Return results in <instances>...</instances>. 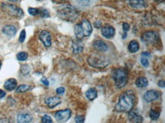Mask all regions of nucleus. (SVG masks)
Segmentation results:
<instances>
[{
	"instance_id": "1",
	"label": "nucleus",
	"mask_w": 165,
	"mask_h": 123,
	"mask_svg": "<svg viewBox=\"0 0 165 123\" xmlns=\"http://www.w3.org/2000/svg\"><path fill=\"white\" fill-rule=\"evenodd\" d=\"M136 101L135 94L131 90H127L120 95L119 101L115 106V110L117 112H129L135 106Z\"/></svg>"
},
{
	"instance_id": "2",
	"label": "nucleus",
	"mask_w": 165,
	"mask_h": 123,
	"mask_svg": "<svg viewBox=\"0 0 165 123\" xmlns=\"http://www.w3.org/2000/svg\"><path fill=\"white\" fill-rule=\"evenodd\" d=\"M57 15L62 20L73 22L79 16V12L76 8L71 5L63 4L59 6L57 9Z\"/></svg>"
},
{
	"instance_id": "3",
	"label": "nucleus",
	"mask_w": 165,
	"mask_h": 123,
	"mask_svg": "<svg viewBox=\"0 0 165 123\" xmlns=\"http://www.w3.org/2000/svg\"><path fill=\"white\" fill-rule=\"evenodd\" d=\"M113 78L115 81L116 87L119 89L123 88L126 85L129 78L128 71L125 68H116L112 72Z\"/></svg>"
},
{
	"instance_id": "4",
	"label": "nucleus",
	"mask_w": 165,
	"mask_h": 123,
	"mask_svg": "<svg viewBox=\"0 0 165 123\" xmlns=\"http://www.w3.org/2000/svg\"><path fill=\"white\" fill-rule=\"evenodd\" d=\"M88 63L93 68H103L110 64V61L103 56L99 54H93L88 58Z\"/></svg>"
},
{
	"instance_id": "5",
	"label": "nucleus",
	"mask_w": 165,
	"mask_h": 123,
	"mask_svg": "<svg viewBox=\"0 0 165 123\" xmlns=\"http://www.w3.org/2000/svg\"><path fill=\"white\" fill-rule=\"evenodd\" d=\"M2 10L7 15L17 17V18H22L24 16V11L21 8L18 7L15 5L2 3Z\"/></svg>"
},
{
	"instance_id": "6",
	"label": "nucleus",
	"mask_w": 165,
	"mask_h": 123,
	"mask_svg": "<svg viewBox=\"0 0 165 123\" xmlns=\"http://www.w3.org/2000/svg\"><path fill=\"white\" fill-rule=\"evenodd\" d=\"M141 39L145 44H156L160 40V34L157 31H146L142 35Z\"/></svg>"
},
{
	"instance_id": "7",
	"label": "nucleus",
	"mask_w": 165,
	"mask_h": 123,
	"mask_svg": "<svg viewBox=\"0 0 165 123\" xmlns=\"http://www.w3.org/2000/svg\"><path fill=\"white\" fill-rule=\"evenodd\" d=\"M72 112L69 109H65V110H60L55 113L54 117L56 120L59 123H64L66 122L69 119L71 118Z\"/></svg>"
},
{
	"instance_id": "8",
	"label": "nucleus",
	"mask_w": 165,
	"mask_h": 123,
	"mask_svg": "<svg viewBox=\"0 0 165 123\" xmlns=\"http://www.w3.org/2000/svg\"><path fill=\"white\" fill-rule=\"evenodd\" d=\"M39 39L44 44V46L49 47L52 44V37L51 33L47 31H42L39 33Z\"/></svg>"
},
{
	"instance_id": "9",
	"label": "nucleus",
	"mask_w": 165,
	"mask_h": 123,
	"mask_svg": "<svg viewBox=\"0 0 165 123\" xmlns=\"http://www.w3.org/2000/svg\"><path fill=\"white\" fill-rule=\"evenodd\" d=\"M61 102H62V100L58 96H53V97H47L45 100L46 105L50 109H53L60 105Z\"/></svg>"
},
{
	"instance_id": "10",
	"label": "nucleus",
	"mask_w": 165,
	"mask_h": 123,
	"mask_svg": "<svg viewBox=\"0 0 165 123\" xmlns=\"http://www.w3.org/2000/svg\"><path fill=\"white\" fill-rule=\"evenodd\" d=\"M81 25L83 33H84V37H88L90 36L93 31L91 22L87 19H83L82 21L81 22Z\"/></svg>"
},
{
	"instance_id": "11",
	"label": "nucleus",
	"mask_w": 165,
	"mask_h": 123,
	"mask_svg": "<svg viewBox=\"0 0 165 123\" xmlns=\"http://www.w3.org/2000/svg\"><path fill=\"white\" fill-rule=\"evenodd\" d=\"M101 34L107 39H110L115 35V28L113 26L106 25L101 28Z\"/></svg>"
},
{
	"instance_id": "12",
	"label": "nucleus",
	"mask_w": 165,
	"mask_h": 123,
	"mask_svg": "<svg viewBox=\"0 0 165 123\" xmlns=\"http://www.w3.org/2000/svg\"><path fill=\"white\" fill-rule=\"evenodd\" d=\"M160 97V93L155 90H150L147 91L144 95V100L147 103H151L152 101H155V100Z\"/></svg>"
},
{
	"instance_id": "13",
	"label": "nucleus",
	"mask_w": 165,
	"mask_h": 123,
	"mask_svg": "<svg viewBox=\"0 0 165 123\" xmlns=\"http://www.w3.org/2000/svg\"><path fill=\"white\" fill-rule=\"evenodd\" d=\"M2 32L8 37H14L17 33V28L12 25H6L2 29Z\"/></svg>"
},
{
	"instance_id": "14",
	"label": "nucleus",
	"mask_w": 165,
	"mask_h": 123,
	"mask_svg": "<svg viewBox=\"0 0 165 123\" xmlns=\"http://www.w3.org/2000/svg\"><path fill=\"white\" fill-rule=\"evenodd\" d=\"M93 46L96 50L100 52H105L108 50V46L101 40H97L94 41V44H93Z\"/></svg>"
},
{
	"instance_id": "15",
	"label": "nucleus",
	"mask_w": 165,
	"mask_h": 123,
	"mask_svg": "<svg viewBox=\"0 0 165 123\" xmlns=\"http://www.w3.org/2000/svg\"><path fill=\"white\" fill-rule=\"evenodd\" d=\"M33 120V117L26 113H21L17 116L18 123H30Z\"/></svg>"
},
{
	"instance_id": "16",
	"label": "nucleus",
	"mask_w": 165,
	"mask_h": 123,
	"mask_svg": "<svg viewBox=\"0 0 165 123\" xmlns=\"http://www.w3.org/2000/svg\"><path fill=\"white\" fill-rule=\"evenodd\" d=\"M128 118H129V120L130 123H142V120H143L142 116L140 115L137 114L133 110H130L129 112Z\"/></svg>"
},
{
	"instance_id": "17",
	"label": "nucleus",
	"mask_w": 165,
	"mask_h": 123,
	"mask_svg": "<svg viewBox=\"0 0 165 123\" xmlns=\"http://www.w3.org/2000/svg\"><path fill=\"white\" fill-rule=\"evenodd\" d=\"M72 47H73V53L78 54L83 51V49H84V44H83V43L81 42V40L77 39L76 40H74L73 42Z\"/></svg>"
},
{
	"instance_id": "18",
	"label": "nucleus",
	"mask_w": 165,
	"mask_h": 123,
	"mask_svg": "<svg viewBox=\"0 0 165 123\" xmlns=\"http://www.w3.org/2000/svg\"><path fill=\"white\" fill-rule=\"evenodd\" d=\"M17 81L15 78H9L7 81L5 82L4 84V88L6 90H9V91H12V90H15L17 87Z\"/></svg>"
},
{
	"instance_id": "19",
	"label": "nucleus",
	"mask_w": 165,
	"mask_h": 123,
	"mask_svg": "<svg viewBox=\"0 0 165 123\" xmlns=\"http://www.w3.org/2000/svg\"><path fill=\"white\" fill-rule=\"evenodd\" d=\"M129 3L134 9H142L146 6V2L144 0H129Z\"/></svg>"
},
{
	"instance_id": "20",
	"label": "nucleus",
	"mask_w": 165,
	"mask_h": 123,
	"mask_svg": "<svg viewBox=\"0 0 165 123\" xmlns=\"http://www.w3.org/2000/svg\"><path fill=\"white\" fill-rule=\"evenodd\" d=\"M136 85L139 88H145L148 85V81L146 78L140 77L136 81Z\"/></svg>"
},
{
	"instance_id": "21",
	"label": "nucleus",
	"mask_w": 165,
	"mask_h": 123,
	"mask_svg": "<svg viewBox=\"0 0 165 123\" xmlns=\"http://www.w3.org/2000/svg\"><path fill=\"white\" fill-rule=\"evenodd\" d=\"M74 31L75 37L78 40H81L82 38H84V33H83L82 28H81V23L77 24L74 28Z\"/></svg>"
},
{
	"instance_id": "22",
	"label": "nucleus",
	"mask_w": 165,
	"mask_h": 123,
	"mask_svg": "<svg viewBox=\"0 0 165 123\" xmlns=\"http://www.w3.org/2000/svg\"><path fill=\"white\" fill-rule=\"evenodd\" d=\"M128 49L131 53H135L138 52L139 49V44L137 40H132L129 44L128 46Z\"/></svg>"
},
{
	"instance_id": "23",
	"label": "nucleus",
	"mask_w": 165,
	"mask_h": 123,
	"mask_svg": "<svg viewBox=\"0 0 165 123\" xmlns=\"http://www.w3.org/2000/svg\"><path fill=\"white\" fill-rule=\"evenodd\" d=\"M85 96L87 97L88 100H94V99L97 98V91L95 88H90L87 90V92L85 93Z\"/></svg>"
},
{
	"instance_id": "24",
	"label": "nucleus",
	"mask_w": 165,
	"mask_h": 123,
	"mask_svg": "<svg viewBox=\"0 0 165 123\" xmlns=\"http://www.w3.org/2000/svg\"><path fill=\"white\" fill-rule=\"evenodd\" d=\"M30 89V85H27V84H21L20 86L16 87V93H18V94H22V93L28 91Z\"/></svg>"
},
{
	"instance_id": "25",
	"label": "nucleus",
	"mask_w": 165,
	"mask_h": 123,
	"mask_svg": "<svg viewBox=\"0 0 165 123\" xmlns=\"http://www.w3.org/2000/svg\"><path fill=\"white\" fill-rule=\"evenodd\" d=\"M161 115V110H157L151 109L150 111V118L152 120H157L160 117Z\"/></svg>"
},
{
	"instance_id": "26",
	"label": "nucleus",
	"mask_w": 165,
	"mask_h": 123,
	"mask_svg": "<svg viewBox=\"0 0 165 123\" xmlns=\"http://www.w3.org/2000/svg\"><path fill=\"white\" fill-rule=\"evenodd\" d=\"M16 57H17V60L18 61L23 62L27 60V59L28 57V54L26 52H20L17 54Z\"/></svg>"
},
{
	"instance_id": "27",
	"label": "nucleus",
	"mask_w": 165,
	"mask_h": 123,
	"mask_svg": "<svg viewBox=\"0 0 165 123\" xmlns=\"http://www.w3.org/2000/svg\"><path fill=\"white\" fill-rule=\"evenodd\" d=\"M41 123H53V119L49 115H44L41 118Z\"/></svg>"
},
{
	"instance_id": "28",
	"label": "nucleus",
	"mask_w": 165,
	"mask_h": 123,
	"mask_svg": "<svg viewBox=\"0 0 165 123\" xmlns=\"http://www.w3.org/2000/svg\"><path fill=\"white\" fill-rule=\"evenodd\" d=\"M28 13L32 16H36L39 15V9H37V8H28Z\"/></svg>"
},
{
	"instance_id": "29",
	"label": "nucleus",
	"mask_w": 165,
	"mask_h": 123,
	"mask_svg": "<svg viewBox=\"0 0 165 123\" xmlns=\"http://www.w3.org/2000/svg\"><path fill=\"white\" fill-rule=\"evenodd\" d=\"M39 15H41V17H49V12L45 9H39Z\"/></svg>"
},
{
	"instance_id": "30",
	"label": "nucleus",
	"mask_w": 165,
	"mask_h": 123,
	"mask_svg": "<svg viewBox=\"0 0 165 123\" xmlns=\"http://www.w3.org/2000/svg\"><path fill=\"white\" fill-rule=\"evenodd\" d=\"M141 64H142V65H143L144 67H145V68H147V67H148V65H149V62H148V59H147V57L145 56H142L141 57Z\"/></svg>"
},
{
	"instance_id": "31",
	"label": "nucleus",
	"mask_w": 165,
	"mask_h": 123,
	"mask_svg": "<svg viewBox=\"0 0 165 123\" xmlns=\"http://www.w3.org/2000/svg\"><path fill=\"white\" fill-rule=\"evenodd\" d=\"M78 4L82 7H87L90 4V0H78Z\"/></svg>"
},
{
	"instance_id": "32",
	"label": "nucleus",
	"mask_w": 165,
	"mask_h": 123,
	"mask_svg": "<svg viewBox=\"0 0 165 123\" xmlns=\"http://www.w3.org/2000/svg\"><path fill=\"white\" fill-rule=\"evenodd\" d=\"M21 71L23 75H28L30 72V68L28 67V65H23L21 68Z\"/></svg>"
},
{
	"instance_id": "33",
	"label": "nucleus",
	"mask_w": 165,
	"mask_h": 123,
	"mask_svg": "<svg viewBox=\"0 0 165 123\" xmlns=\"http://www.w3.org/2000/svg\"><path fill=\"white\" fill-rule=\"evenodd\" d=\"M26 38V31L25 30H22L20 33V36H19V42L24 43Z\"/></svg>"
},
{
	"instance_id": "34",
	"label": "nucleus",
	"mask_w": 165,
	"mask_h": 123,
	"mask_svg": "<svg viewBox=\"0 0 165 123\" xmlns=\"http://www.w3.org/2000/svg\"><path fill=\"white\" fill-rule=\"evenodd\" d=\"M75 120L76 123H84V117L83 116H77L75 118Z\"/></svg>"
},
{
	"instance_id": "35",
	"label": "nucleus",
	"mask_w": 165,
	"mask_h": 123,
	"mask_svg": "<svg viewBox=\"0 0 165 123\" xmlns=\"http://www.w3.org/2000/svg\"><path fill=\"white\" fill-rule=\"evenodd\" d=\"M0 123H13V121L9 118H0Z\"/></svg>"
},
{
	"instance_id": "36",
	"label": "nucleus",
	"mask_w": 165,
	"mask_h": 123,
	"mask_svg": "<svg viewBox=\"0 0 165 123\" xmlns=\"http://www.w3.org/2000/svg\"><path fill=\"white\" fill-rule=\"evenodd\" d=\"M56 92H57V94H59V95H62V94H63L64 93H65V88H64L63 87H58V88H57Z\"/></svg>"
},
{
	"instance_id": "37",
	"label": "nucleus",
	"mask_w": 165,
	"mask_h": 123,
	"mask_svg": "<svg viewBox=\"0 0 165 123\" xmlns=\"http://www.w3.org/2000/svg\"><path fill=\"white\" fill-rule=\"evenodd\" d=\"M129 28H130V26H129V25L128 23H123V31H124V33H127L128 31L129 30Z\"/></svg>"
},
{
	"instance_id": "38",
	"label": "nucleus",
	"mask_w": 165,
	"mask_h": 123,
	"mask_svg": "<svg viewBox=\"0 0 165 123\" xmlns=\"http://www.w3.org/2000/svg\"><path fill=\"white\" fill-rule=\"evenodd\" d=\"M41 82H42L43 84L45 86H49V81H48L45 77H43L42 78H41Z\"/></svg>"
},
{
	"instance_id": "39",
	"label": "nucleus",
	"mask_w": 165,
	"mask_h": 123,
	"mask_svg": "<svg viewBox=\"0 0 165 123\" xmlns=\"http://www.w3.org/2000/svg\"><path fill=\"white\" fill-rule=\"evenodd\" d=\"M158 86H159V87H164V86H165V82H164V80H160V81H158Z\"/></svg>"
},
{
	"instance_id": "40",
	"label": "nucleus",
	"mask_w": 165,
	"mask_h": 123,
	"mask_svg": "<svg viewBox=\"0 0 165 123\" xmlns=\"http://www.w3.org/2000/svg\"><path fill=\"white\" fill-rule=\"evenodd\" d=\"M94 26L97 28H100L101 27V21H97L94 23Z\"/></svg>"
},
{
	"instance_id": "41",
	"label": "nucleus",
	"mask_w": 165,
	"mask_h": 123,
	"mask_svg": "<svg viewBox=\"0 0 165 123\" xmlns=\"http://www.w3.org/2000/svg\"><path fill=\"white\" fill-rule=\"evenodd\" d=\"M6 93L5 92L4 90H2L0 89V99H2L3 97H6Z\"/></svg>"
},
{
	"instance_id": "42",
	"label": "nucleus",
	"mask_w": 165,
	"mask_h": 123,
	"mask_svg": "<svg viewBox=\"0 0 165 123\" xmlns=\"http://www.w3.org/2000/svg\"><path fill=\"white\" fill-rule=\"evenodd\" d=\"M142 56L149 57V56H150L149 52H142Z\"/></svg>"
},
{
	"instance_id": "43",
	"label": "nucleus",
	"mask_w": 165,
	"mask_h": 123,
	"mask_svg": "<svg viewBox=\"0 0 165 123\" xmlns=\"http://www.w3.org/2000/svg\"><path fill=\"white\" fill-rule=\"evenodd\" d=\"M9 1H10V2H17L18 0H9Z\"/></svg>"
},
{
	"instance_id": "44",
	"label": "nucleus",
	"mask_w": 165,
	"mask_h": 123,
	"mask_svg": "<svg viewBox=\"0 0 165 123\" xmlns=\"http://www.w3.org/2000/svg\"><path fill=\"white\" fill-rule=\"evenodd\" d=\"M1 67H2V62L0 61V68H1Z\"/></svg>"
},
{
	"instance_id": "45",
	"label": "nucleus",
	"mask_w": 165,
	"mask_h": 123,
	"mask_svg": "<svg viewBox=\"0 0 165 123\" xmlns=\"http://www.w3.org/2000/svg\"><path fill=\"white\" fill-rule=\"evenodd\" d=\"M155 1H156V2H161V0H155Z\"/></svg>"
},
{
	"instance_id": "46",
	"label": "nucleus",
	"mask_w": 165,
	"mask_h": 123,
	"mask_svg": "<svg viewBox=\"0 0 165 123\" xmlns=\"http://www.w3.org/2000/svg\"><path fill=\"white\" fill-rule=\"evenodd\" d=\"M63 1H65V0H63Z\"/></svg>"
}]
</instances>
